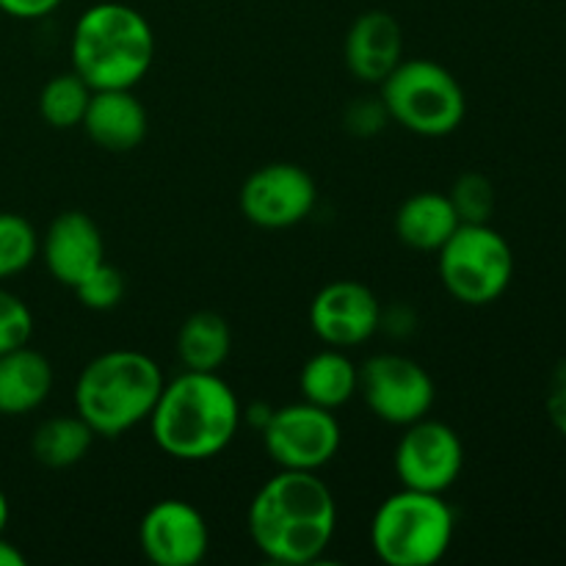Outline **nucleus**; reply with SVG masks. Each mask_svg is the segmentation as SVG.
<instances>
[{"instance_id": "obj_1", "label": "nucleus", "mask_w": 566, "mask_h": 566, "mask_svg": "<svg viewBox=\"0 0 566 566\" xmlns=\"http://www.w3.org/2000/svg\"><path fill=\"white\" fill-rule=\"evenodd\" d=\"M252 545L282 566L315 564L337 531V503L318 473L280 470L249 503Z\"/></svg>"}, {"instance_id": "obj_2", "label": "nucleus", "mask_w": 566, "mask_h": 566, "mask_svg": "<svg viewBox=\"0 0 566 566\" xmlns=\"http://www.w3.org/2000/svg\"><path fill=\"white\" fill-rule=\"evenodd\" d=\"M243 409L219 374L182 370L166 381L149 415L153 440L177 462H208L238 437Z\"/></svg>"}, {"instance_id": "obj_3", "label": "nucleus", "mask_w": 566, "mask_h": 566, "mask_svg": "<svg viewBox=\"0 0 566 566\" xmlns=\"http://www.w3.org/2000/svg\"><path fill=\"white\" fill-rule=\"evenodd\" d=\"M72 70L94 88H136L155 61L147 17L127 3L105 0L77 17L70 42Z\"/></svg>"}, {"instance_id": "obj_4", "label": "nucleus", "mask_w": 566, "mask_h": 566, "mask_svg": "<svg viewBox=\"0 0 566 566\" xmlns=\"http://www.w3.org/2000/svg\"><path fill=\"white\" fill-rule=\"evenodd\" d=\"M166 379L160 365L136 348L94 357L75 381V415L94 437H122L149 420Z\"/></svg>"}, {"instance_id": "obj_5", "label": "nucleus", "mask_w": 566, "mask_h": 566, "mask_svg": "<svg viewBox=\"0 0 566 566\" xmlns=\"http://www.w3.org/2000/svg\"><path fill=\"white\" fill-rule=\"evenodd\" d=\"M453 534L457 514L446 497L401 486L376 509L370 547L387 566H431L451 551Z\"/></svg>"}, {"instance_id": "obj_6", "label": "nucleus", "mask_w": 566, "mask_h": 566, "mask_svg": "<svg viewBox=\"0 0 566 566\" xmlns=\"http://www.w3.org/2000/svg\"><path fill=\"white\" fill-rule=\"evenodd\" d=\"M379 97L396 125L426 138L451 136L468 114L462 83L431 59L401 61L379 83Z\"/></svg>"}, {"instance_id": "obj_7", "label": "nucleus", "mask_w": 566, "mask_h": 566, "mask_svg": "<svg viewBox=\"0 0 566 566\" xmlns=\"http://www.w3.org/2000/svg\"><path fill=\"white\" fill-rule=\"evenodd\" d=\"M437 265L446 291L468 307L497 302L514 276L512 247L490 224H459L437 252Z\"/></svg>"}, {"instance_id": "obj_8", "label": "nucleus", "mask_w": 566, "mask_h": 566, "mask_svg": "<svg viewBox=\"0 0 566 566\" xmlns=\"http://www.w3.org/2000/svg\"><path fill=\"white\" fill-rule=\"evenodd\" d=\"M343 431L335 412L298 401L271 409L263 423V448L280 470L318 473L340 451Z\"/></svg>"}, {"instance_id": "obj_9", "label": "nucleus", "mask_w": 566, "mask_h": 566, "mask_svg": "<svg viewBox=\"0 0 566 566\" xmlns=\"http://www.w3.org/2000/svg\"><path fill=\"white\" fill-rule=\"evenodd\" d=\"M370 415L390 426H409L426 418L437 401L429 370L403 354H374L359 365V390Z\"/></svg>"}, {"instance_id": "obj_10", "label": "nucleus", "mask_w": 566, "mask_h": 566, "mask_svg": "<svg viewBox=\"0 0 566 566\" xmlns=\"http://www.w3.org/2000/svg\"><path fill=\"white\" fill-rule=\"evenodd\" d=\"M398 481L407 490L446 495L464 468L462 437L442 420L429 415L403 426V434L392 457Z\"/></svg>"}, {"instance_id": "obj_11", "label": "nucleus", "mask_w": 566, "mask_h": 566, "mask_svg": "<svg viewBox=\"0 0 566 566\" xmlns=\"http://www.w3.org/2000/svg\"><path fill=\"white\" fill-rule=\"evenodd\" d=\"M318 188L298 164H265L247 177L238 191L241 213L263 230H287L313 213Z\"/></svg>"}, {"instance_id": "obj_12", "label": "nucleus", "mask_w": 566, "mask_h": 566, "mask_svg": "<svg viewBox=\"0 0 566 566\" xmlns=\"http://www.w3.org/2000/svg\"><path fill=\"white\" fill-rule=\"evenodd\" d=\"M138 547L155 566H197L208 556V523L188 501L166 497L144 512L138 523Z\"/></svg>"}, {"instance_id": "obj_13", "label": "nucleus", "mask_w": 566, "mask_h": 566, "mask_svg": "<svg viewBox=\"0 0 566 566\" xmlns=\"http://www.w3.org/2000/svg\"><path fill=\"white\" fill-rule=\"evenodd\" d=\"M310 326L321 343L348 352L379 332L381 304L363 282L335 280L315 293L310 304Z\"/></svg>"}, {"instance_id": "obj_14", "label": "nucleus", "mask_w": 566, "mask_h": 566, "mask_svg": "<svg viewBox=\"0 0 566 566\" xmlns=\"http://www.w3.org/2000/svg\"><path fill=\"white\" fill-rule=\"evenodd\" d=\"M44 265L59 285L75 287L88 271L105 263V241L97 221L83 210H64L44 230L39 243Z\"/></svg>"}, {"instance_id": "obj_15", "label": "nucleus", "mask_w": 566, "mask_h": 566, "mask_svg": "<svg viewBox=\"0 0 566 566\" xmlns=\"http://www.w3.org/2000/svg\"><path fill=\"white\" fill-rule=\"evenodd\" d=\"M343 59L359 83L379 86L403 61V33L390 11H365L352 22L343 42Z\"/></svg>"}, {"instance_id": "obj_16", "label": "nucleus", "mask_w": 566, "mask_h": 566, "mask_svg": "<svg viewBox=\"0 0 566 566\" xmlns=\"http://www.w3.org/2000/svg\"><path fill=\"white\" fill-rule=\"evenodd\" d=\"M81 125L105 153H130L147 138L149 116L133 88H103L92 94Z\"/></svg>"}, {"instance_id": "obj_17", "label": "nucleus", "mask_w": 566, "mask_h": 566, "mask_svg": "<svg viewBox=\"0 0 566 566\" xmlns=\"http://www.w3.org/2000/svg\"><path fill=\"white\" fill-rule=\"evenodd\" d=\"M53 390V365L42 352L20 346L0 354V415L20 418L48 401Z\"/></svg>"}, {"instance_id": "obj_18", "label": "nucleus", "mask_w": 566, "mask_h": 566, "mask_svg": "<svg viewBox=\"0 0 566 566\" xmlns=\"http://www.w3.org/2000/svg\"><path fill=\"white\" fill-rule=\"evenodd\" d=\"M459 224L462 221L451 197L437 191L412 193L396 213V235L418 252H440Z\"/></svg>"}, {"instance_id": "obj_19", "label": "nucleus", "mask_w": 566, "mask_h": 566, "mask_svg": "<svg viewBox=\"0 0 566 566\" xmlns=\"http://www.w3.org/2000/svg\"><path fill=\"white\" fill-rule=\"evenodd\" d=\"M298 390H302V401L335 412V409L346 407V403L357 396L359 368L352 363L346 348L326 346L324 352L313 354V357L302 365Z\"/></svg>"}, {"instance_id": "obj_20", "label": "nucleus", "mask_w": 566, "mask_h": 566, "mask_svg": "<svg viewBox=\"0 0 566 566\" xmlns=\"http://www.w3.org/2000/svg\"><path fill=\"white\" fill-rule=\"evenodd\" d=\"M232 352V332L224 315L213 310H199L182 321L177 332V357L186 370L219 374Z\"/></svg>"}, {"instance_id": "obj_21", "label": "nucleus", "mask_w": 566, "mask_h": 566, "mask_svg": "<svg viewBox=\"0 0 566 566\" xmlns=\"http://www.w3.org/2000/svg\"><path fill=\"white\" fill-rule=\"evenodd\" d=\"M94 442V431L77 415L50 418L36 426L31 440L33 459L50 470H64L81 462Z\"/></svg>"}, {"instance_id": "obj_22", "label": "nucleus", "mask_w": 566, "mask_h": 566, "mask_svg": "<svg viewBox=\"0 0 566 566\" xmlns=\"http://www.w3.org/2000/svg\"><path fill=\"white\" fill-rule=\"evenodd\" d=\"M92 94L94 88L75 70L53 75L39 92V114L55 130L81 127L88 103H92Z\"/></svg>"}, {"instance_id": "obj_23", "label": "nucleus", "mask_w": 566, "mask_h": 566, "mask_svg": "<svg viewBox=\"0 0 566 566\" xmlns=\"http://www.w3.org/2000/svg\"><path fill=\"white\" fill-rule=\"evenodd\" d=\"M39 254V235L20 213L0 210V280L22 274Z\"/></svg>"}, {"instance_id": "obj_24", "label": "nucleus", "mask_w": 566, "mask_h": 566, "mask_svg": "<svg viewBox=\"0 0 566 566\" xmlns=\"http://www.w3.org/2000/svg\"><path fill=\"white\" fill-rule=\"evenodd\" d=\"M72 291H75L77 302H81L83 307L94 310V313H105V310L119 307V302L127 293V282L125 274L105 260L97 269L88 271Z\"/></svg>"}, {"instance_id": "obj_25", "label": "nucleus", "mask_w": 566, "mask_h": 566, "mask_svg": "<svg viewBox=\"0 0 566 566\" xmlns=\"http://www.w3.org/2000/svg\"><path fill=\"white\" fill-rule=\"evenodd\" d=\"M448 197H451L462 224H490V216L495 210V188L484 175L479 171L462 175L453 182Z\"/></svg>"}, {"instance_id": "obj_26", "label": "nucleus", "mask_w": 566, "mask_h": 566, "mask_svg": "<svg viewBox=\"0 0 566 566\" xmlns=\"http://www.w3.org/2000/svg\"><path fill=\"white\" fill-rule=\"evenodd\" d=\"M33 335V315L28 304L11 291L0 287V354L28 346Z\"/></svg>"}, {"instance_id": "obj_27", "label": "nucleus", "mask_w": 566, "mask_h": 566, "mask_svg": "<svg viewBox=\"0 0 566 566\" xmlns=\"http://www.w3.org/2000/svg\"><path fill=\"white\" fill-rule=\"evenodd\" d=\"M390 122V116H387V108L385 103L379 99H357V103L348 105L346 111V127L352 133H357V136H376V133L381 130V127Z\"/></svg>"}, {"instance_id": "obj_28", "label": "nucleus", "mask_w": 566, "mask_h": 566, "mask_svg": "<svg viewBox=\"0 0 566 566\" xmlns=\"http://www.w3.org/2000/svg\"><path fill=\"white\" fill-rule=\"evenodd\" d=\"M545 407L553 429L566 437V359H562V363L553 368L551 381H547Z\"/></svg>"}, {"instance_id": "obj_29", "label": "nucleus", "mask_w": 566, "mask_h": 566, "mask_svg": "<svg viewBox=\"0 0 566 566\" xmlns=\"http://www.w3.org/2000/svg\"><path fill=\"white\" fill-rule=\"evenodd\" d=\"M64 0H0V11L14 20H42L53 14Z\"/></svg>"}, {"instance_id": "obj_30", "label": "nucleus", "mask_w": 566, "mask_h": 566, "mask_svg": "<svg viewBox=\"0 0 566 566\" xmlns=\"http://www.w3.org/2000/svg\"><path fill=\"white\" fill-rule=\"evenodd\" d=\"M25 556H22V551L17 545H11L9 539H3V534H0V566H25Z\"/></svg>"}, {"instance_id": "obj_31", "label": "nucleus", "mask_w": 566, "mask_h": 566, "mask_svg": "<svg viewBox=\"0 0 566 566\" xmlns=\"http://www.w3.org/2000/svg\"><path fill=\"white\" fill-rule=\"evenodd\" d=\"M9 514H11L9 497H6V492L0 490V534H3L6 525H9Z\"/></svg>"}]
</instances>
